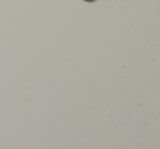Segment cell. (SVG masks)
Segmentation results:
<instances>
[{
    "label": "cell",
    "instance_id": "obj_1",
    "mask_svg": "<svg viewBox=\"0 0 160 149\" xmlns=\"http://www.w3.org/2000/svg\"><path fill=\"white\" fill-rule=\"evenodd\" d=\"M85 1H87V2H93V1H96V0H85Z\"/></svg>",
    "mask_w": 160,
    "mask_h": 149
}]
</instances>
